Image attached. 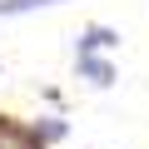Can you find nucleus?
Instances as JSON below:
<instances>
[{
    "label": "nucleus",
    "instance_id": "1",
    "mask_svg": "<svg viewBox=\"0 0 149 149\" xmlns=\"http://www.w3.org/2000/svg\"><path fill=\"white\" fill-rule=\"evenodd\" d=\"M0 149H45L35 129L15 124V119H0Z\"/></svg>",
    "mask_w": 149,
    "mask_h": 149
},
{
    "label": "nucleus",
    "instance_id": "2",
    "mask_svg": "<svg viewBox=\"0 0 149 149\" xmlns=\"http://www.w3.org/2000/svg\"><path fill=\"white\" fill-rule=\"evenodd\" d=\"M119 45V35L109 30V25H85L80 30V55H95V50H114Z\"/></svg>",
    "mask_w": 149,
    "mask_h": 149
},
{
    "label": "nucleus",
    "instance_id": "3",
    "mask_svg": "<svg viewBox=\"0 0 149 149\" xmlns=\"http://www.w3.org/2000/svg\"><path fill=\"white\" fill-rule=\"evenodd\" d=\"M80 74H85L90 85H100V90H104V85H114V65H109V60H100V55H80Z\"/></svg>",
    "mask_w": 149,
    "mask_h": 149
},
{
    "label": "nucleus",
    "instance_id": "4",
    "mask_svg": "<svg viewBox=\"0 0 149 149\" xmlns=\"http://www.w3.org/2000/svg\"><path fill=\"white\" fill-rule=\"evenodd\" d=\"M45 5H65V0H0V15H30V10H45Z\"/></svg>",
    "mask_w": 149,
    "mask_h": 149
},
{
    "label": "nucleus",
    "instance_id": "5",
    "mask_svg": "<svg viewBox=\"0 0 149 149\" xmlns=\"http://www.w3.org/2000/svg\"><path fill=\"white\" fill-rule=\"evenodd\" d=\"M35 134H40V144H45V139H60V134H65V124H60V119H45Z\"/></svg>",
    "mask_w": 149,
    "mask_h": 149
}]
</instances>
